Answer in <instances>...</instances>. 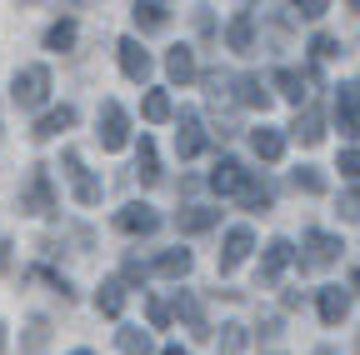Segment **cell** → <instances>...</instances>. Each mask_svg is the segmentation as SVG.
<instances>
[{"label":"cell","instance_id":"f6af8a7d","mask_svg":"<svg viewBox=\"0 0 360 355\" xmlns=\"http://www.w3.org/2000/svg\"><path fill=\"white\" fill-rule=\"evenodd\" d=\"M70 355H96V350H70Z\"/></svg>","mask_w":360,"mask_h":355},{"label":"cell","instance_id":"74e56055","mask_svg":"<svg viewBox=\"0 0 360 355\" xmlns=\"http://www.w3.org/2000/svg\"><path fill=\"white\" fill-rule=\"evenodd\" d=\"M326 11H330L326 0H300V6H295V15H300V20H321Z\"/></svg>","mask_w":360,"mask_h":355},{"label":"cell","instance_id":"f1b7e54d","mask_svg":"<svg viewBox=\"0 0 360 355\" xmlns=\"http://www.w3.org/2000/svg\"><path fill=\"white\" fill-rule=\"evenodd\" d=\"M120 355H155V345H150V335H146V330L125 325V330H120Z\"/></svg>","mask_w":360,"mask_h":355},{"label":"cell","instance_id":"4316f807","mask_svg":"<svg viewBox=\"0 0 360 355\" xmlns=\"http://www.w3.org/2000/svg\"><path fill=\"white\" fill-rule=\"evenodd\" d=\"M135 170H141L146 186L160 181V160H155V141H150V136H141V160H135Z\"/></svg>","mask_w":360,"mask_h":355},{"label":"cell","instance_id":"f35d334b","mask_svg":"<svg viewBox=\"0 0 360 355\" xmlns=\"http://www.w3.org/2000/svg\"><path fill=\"white\" fill-rule=\"evenodd\" d=\"M340 175L360 181V150H340Z\"/></svg>","mask_w":360,"mask_h":355},{"label":"cell","instance_id":"d6a6232c","mask_svg":"<svg viewBox=\"0 0 360 355\" xmlns=\"http://www.w3.org/2000/svg\"><path fill=\"white\" fill-rule=\"evenodd\" d=\"M335 56H340V46H335V35H326V30H321V35L310 40V60H315V65H321V60H335Z\"/></svg>","mask_w":360,"mask_h":355},{"label":"cell","instance_id":"bcb514c9","mask_svg":"<svg viewBox=\"0 0 360 355\" xmlns=\"http://www.w3.org/2000/svg\"><path fill=\"white\" fill-rule=\"evenodd\" d=\"M321 355H335V350H321Z\"/></svg>","mask_w":360,"mask_h":355},{"label":"cell","instance_id":"d590c367","mask_svg":"<svg viewBox=\"0 0 360 355\" xmlns=\"http://www.w3.org/2000/svg\"><path fill=\"white\" fill-rule=\"evenodd\" d=\"M35 276H40V280H51V285L60 290V300H75V290H70V280H65V276H56V271H45V265H35Z\"/></svg>","mask_w":360,"mask_h":355},{"label":"cell","instance_id":"83f0119b","mask_svg":"<svg viewBox=\"0 0 360 355\" xmlns=\"http://www.w3.org/2000/svg\"><path fill=\"white\" fill-rule=\"evenodd\" d=\"M70 46H75V20H56L51 30H45V51H60L65 56Z\"/></svg>","mask_w":360,"mask_h":355},{"label":"cell","instance_id":"ee69618b","mask_svg":"<svg viewBox=\"0 0 360 355\" xmlns=\"http://www.w3.org/2000/svg\"><path fill=\"white\" fill-rule=\"evenodd\" d=\"M350 285H355V290H360V271H355V276H350Z\"/></svg>","mask_w":360,"mask_h":355},{"label":"cell","instance_id":"7c38bea8","mask_svg":"<svg viewBox=\"0 0 360 355\" xmlns=\"http://www.w3.org/2000/svg\"><path fill=\"white\" fill-rule=\"evenodd\" d=\"M290 240H270L265 245V255H260V285H276L281 276H285V265H290Z\"/></svg>","mask_w":360,"mask_h":355},{"label":"cell","instance_id":"484cf974","mask_svg":"<svg viewBox=\"0 0 360 355\" xmlns=\"http://www.w3.org/2000/svg\"><path fill=\"white\" fill-rule=\"evenodd\" d=\"M141 115H146L150 125H165V120L175 115V110H170V96H165V91H150V96L141 101Z\"/></svg>","mask_w":360,"mask_h":355},{"label":"cell","instance_id":"52a82bcc","mask_svg":"<svg viewBox=\"0 0 360 355\" xmlns=\"http://www.w3.org/2000/svg\"><path fill=\"white\" fill-rule=\"evenodd\" d=\"M340 235H330V231H310L305 235V260L300 265H310V271H321V265H335L340 260Z\"/></svg>","mask_w":360,"mask_h":355},{"label":"cell","instance_id":"e0dca14e","mask_svg":"<svg viewBox=\"0 0 360 355\" xmlns=\"http://www.w3.org/2000/svg\"><path fill=\"white\" fill-rule=\"evenodd\" d=\"M250 150H255L265 165H276V160L285 155V136H281V130H270V125H260V130H250Z\"/></svg>","mask_w":360,"mask_h":355},{"label":"cell","instance_id":"8d00e7d4","mask_svg":"<svg viewBox=\"0 0 360 355\" xmlns=\"http://www.w3.org/2000/svg\"><path fill=\"white\" fill-rule=\"evenodd\" d=\"M141 280H146V265L141 260H125L120 265V285H141Z\"/></svg>","mask_w":360,"mask_h":355},{"label":"cell","instance_id":"e575fe53","mask_svg":"<svg viewBox=\"0 0 360 355\" xmlns=\"http://www.w3.org/2000/svg\"><path fill=\"white\" fill-rule=\"evenodd\" d=\"M146 321H150L155 330H165V325H170V305H165V300H146Z\"/></svg>","mask_w":360,"mask_h":355},{"label":"cell","instance_id":"f546056e","mask_svg":"<svg viewBox=\"0 0 360 355\" xmlns=\"http://www.w3.org/2000/svg\"><path fill=\"white\" fill-rule=\"evenodd\" d=\"M45 340H51V325H45V321L35 316V321L25 325V340H20V350H25V355H40V350H45Z\"/></svg>","mask_w":360,"mask_h":355},{"label":"cell","instance_id":"2e32d148","mask_svg":"<svg viewBox=\"0 0 360 355\" xmlns=\"http://www.w3.org/2000/svg\"><path fill=\"white\" fill-rule=\"evenodd\" d=\"M165 75L175 80V85H191L200 70H195V56H191V46H170L165 51Z\"/></svg>","mask_w":360,"mask_h":355},{"label":"cell","instance_id":"8fae6325","mask_svg":"<svg viewBox=\"0 0 360 355\" xmlns=\"http://www.w3.org/2000/svg\"><path fill=\"white\" fill-rule=\"evenodd\" d=\"M335 120H340V136H360V85L335 91Z\"/></svg>","mask_w":360,"mask_h":355},{"label":"cell","instance_id":"44dd1931","mask_svg":"<svg viewBox=\"0 0 360 355\" xmlns=\"http://www.w3.org/2000/svg\"><path fill=\"white\" fill-rule=\"evenodd\" d=\"M215 220H220V210H210V205H186V210L175 215V226L186 231V235H200V231L215 226Z\"/></svg>","mask_w":360,"mask_h":355},{"label":"cell","instance_id":"ab89813d","mask_svg":"<svg viewBox=\"0 0 360 355\" xmlns=\"http://www.w3.org/2000/svg\"><path fill=\"white\" fill-rule=\"evenodd\" d=\"M340 215H360V191H350V195L340 200Z\"/></svg>","mask_w":360,"mask_h":355},{"label":"cell","instance_id":"3957f363","mask_svg":"<svg viewBox=\"0 0 360 355\" xmlns=\"http://www.w3.org/2000/svg\"><path fill=\"white\" fill-rule=\"evenodd\" d=\"M60 165H65V181H70V191H75V200L80 205H101V195H105V186L96 181V175L85 170V160H80V150H65L60 155Z\"/></svg>","mask_w":360,"mask_h":355},{"label":"cell","instance_id":"60d3db41","mask_svg":"<svg viewBox=\"0 0 360 355\" xmlns=\"http://www.w3.org/2000/svg\"><path fill=\"white\" fill-rule=\"evenodd\" d=\"M0 271H11V245L0 240Z\"/></svg>","mask_w":360,"mask_h":355},{"label":"cell","instance_id":"9c48e42d","mask_svg":"<svg viewBox=\"0 0 360 355\" xmlns=\"http://www.w3.org/2000/svg\"><path fill=\"white\" fill-rule=\"evenodd\" d=\"M205 150V130H200V115L195 110H180V130H175V155L180 160H195Z\"/></svg>","mask_w":360,"mask_h":355},{"label":"cell","instance_id":"5bb4252c","mask_svg":"<svg viewBox=\"0 0 360 355\" xmlns=\"http://www.w3.org/2000/svg\"><path fill=\"white\" fill-rule=\"evenodd\" d=\"M225 46L231 51H255V11H236V20L225 25Z\"/></svg>","mask_w":360,"mask_h":355},{"label":"cell","instance_id":"9a60e30c","mask_svg":"<svg viewBox=\"0 0 360 355\" xmlns=\"http://www.w3.org/2000/svg\"><path fill=\"white\" fill-rule=\"evenodd\" d=\"M315 305H321V321H326V325H340V321L350 316V295H345L340 285H321Z\"/></svg>","mask_w":360,"mask_h":355},{"label":"cell","instance_id":"ffe728a7","mask_svg":"<svg viewBox=\"0 0 360 355\" xmlns=\"http://www.w3.org/2000/svg\"><path fill=\"white\" fill-rule=\"evenodd\" d=\"M310 80H315V75H310ZM310 80H305L300 70H290V65H281L276 75H270V85H276V91H281L285 101H295V105H300V101L310 96V91H305V85H310Z\"/></svg>","mask_w":360,"mask_h":355},{"label":"cell","instance_id":"4dcf8cb0","mask_svg":"<svg viewBox=\"0 0 360 355\" xmlns=\"http://www.w3.org/2000/svg\"><path fill=\"white\" fill-rule=\"evenodd\" d=\"M240 105H270V96H265V85H260V75H240Z\"/></svg>","mask_w":360,"mask_h":355},{"label":"cell","instance_id":"4fadbf2b","mask_svg":"<svg viewBox=\"0 0 360 355\" xmlns=\"http://www.w3.org/2000/svg\"><path fill=\"white\" fill-rule=\"evenodd\" d=\"M70 125H75V105H56V110H45V115L35 120L30 141H56L60 130H70Z\"/></svg>","mask_w":360,"mask_h":355},{"label":"cell","instance_id":"6da1fadb","mask_svg":"<svg viewBox=\"0 0 360 355\" xmlns=\"http://www.w3.org/2000/svg\"><path fill=\"white\" fill-rule=\"evenodd\" d=\"M45 96H51V70H45V65H20V70L11 75V101H15L20 110L45 105Z\"/></svg>","mask_w":360,"mask_h":355},{"label":"cell","instance_id":"d4e9b609","mask_svg":"<svg viewBox=\"0 0 360 355\" xmlns=\"http://www.w3.org/2000/svg\"><path fill=\"white\" fill-rule=\"evenodd\" d=\"M270 200H276V191H270V181H245V191H240V205L245 210H270Z\"/></svg>","mask_w":360,"mask_h":355},{"label":"cell","instance_id":"1f68e13d","mask_svg":"<svg viewBox=\"0 0 360 355\" xmlns=\"http://www.w3.org/2000/svg\"><path fill=\"white\" fill-rule=\"evenodd\" d=\"M245 350V325H220V355H240Z\"/></svg>","mask_w":360,"mask_h":355},{"label":"cell","instance_id":"ba28073f","mask_svg":"<svg viewBox=\"0 0 360 355\" xmlns=\"http://www.w3.org/2000/svg\"><path fill=\"white\" fill-rule=\"evenodd\" d=\"M115 226H120L125 235H155V231H160V210H150L146 200H130V205L115 215Z\"/></svg>","mask_w":360,"mask_h":355},{"label":"cell","instance_id":"5b68a950","mask_svg":"<svg viewBox=\"0 0 360 355\" xmlns=\"http://www.w3.org/2000/svg\"><path fill=\"white\" fill-rule=\"evenodd\" d=\"M245 181H250V170H245L236 155H220L215 170H210V191H215V195H240Z\"/></svg>","mask_w":360,"mask_h":355},{"label":"cell","instance_id":"ac0fdd59","mask_svg":"<svg viewBox=\"0 0 360 355\" xmlns=\"http://www.w3.org/2000/svg\"><path fill=\"white\" fill-rule=\"evenodd\" d=\"M130 15H135V30H165L170 25V6H160V0H135Z\"/></svg>","mask_w":360,"mask_h":355},{"label":"cell","instance_id":"277c9868","mask_svg":"<svg viewBox=\"0 0 360 355\" xmlns=\"http://www.w3.org/2000/svg\"><path fill=\"white\" fill-rule=\"evenodd\" d=\"M96 125H101L96 136H101V146H105V150H125V146H130V115H125L115 101H105V105H101V120H96Z\"/></svg>","mask_w":360,"mask_h":355},{"label":"cell","instance_id":"30bf717a","mask_svg":"<svg viewBox=\"0 0 360 355\" xmlns=\"http://www.w3.org/2000/svg\"><path fill=\"white\" fill-rule=\"evenodd\" d=\"M115 56H120V70H125L130 80H141V85L150 80V70H155V60H150V51H141V40H130V35H125V40H120V46H115Z\"/></svg>","mask_w":360,"mask_h":355},{"label":"cell","instance_id":"7402d4cb","mask_svg":"<svg viewBox=\"0 0 360 355\" xmlns=\"http://www.w3.org/2000/svg\"><path fill=\"white\" fill-rule=\"evenodd\" d=\"M191 265H195V255L191 250H160V260H155V276H165V280H180V276H191Z\"/></svg>","mask_w":360,"mask_h":355},{"label":"cell","instance_id":"603a6c76","mask_svg":"<svg viewBox=\"0 0 360 355\" xmlns=\"http://www.w3.org/2000/svg\"><path fill=\"white\" fill-rule=\"evenodd\" d=\"M175 316L186 321V325H191V330H195L200 340L210 335V325H205V310H200V300H195L191 290H180V295H175Z\"/></svg>","mask_w":360,"mask_h":355},{"label":"cell","instance_id":"cb8c5ba5","mask_svg":"<svg viewBox=\"0 0 360 355\" xmlns=\"http://www.w3.org/2000/svg\"><path fill=\"white\" fill-rule=\"evenodd\" d=\"M96 310L105 321H120V310H125V285L120 280H105L101 290H96Z\"/></svg>","mask_w":360,"mask_h":355},{"label":"cell","instance_id":"7bdbcfd3","mask_svg":"<svg viewBox=\"0 0 360 355\" xmlns=\"http://www.w3.org/2000/svg\"><path fill=\"white\" fill-rule=\"evenodd\" d=\"M0 355H6V325H0Z\"/></svg>","mask_w":360,"mask_h":355},{"label":"cell","instance_id":"8992f818","mask_svg":"<svg viewBox=\"0 0 360 355\" xmlns=\"http://www.w3.org/2000/svg\"><path fill=\"white\" fill-rule=\"evenodd\" d=\"M255 250V235L250 226H231L225 231V245H220V276H231L236 265H245V255Z\"/></svg>","mask_w":360,"mask_h":355},{"label":"cell","instance_id":"7a4b0ae2","mask_svg":"<svg viewBox=\"0 0 360 355\" xmlns=\"http://www.w3.org/2000/svg\"><path fill=\"white\" fill-rule=\"evenodd\" d=\"M20 210L25 215H56L60 200H56V186H51V170L45 165H30V181L20 191Z\"/></svg>","mask_w":360,"mask_h":355},{"label":"cell","instance_id":"d6986e66","mask_svg":"<svg viewBox=\"0 0 360 355\" xmlns=\"http://www.w3.org/2000/svg\"><path fill=\"white\" fill-rule=\"evenodd\" d=\"M290 136H295L300 146H321V141H326V120H321V110L305 105V110L295 115V125H290Z\"/></svg>","mask_w":360,"mask_h":355},{"label":"cell","instance_id":"836d02e7","mask_svg":"<svg viewBox=\"0 0 360 355\" xmlns=\"http://www.w3.org/2000/svg\"><path fill=\"white\" fill-rule=\"evenodd\" d=\"M295 191L321 195V191H326V175H321V170H310V165H300V170H295Z\"/></svg>","mask_w":360,"mask_h":355},{"label":"cell","instance_id":"b9f144b4","mask_svg":"<svg viewBox=\"0 0 360 355\" xmlns=\"http://www.w3.org/2000/svg\"><path fill=\"white\" fill-rule=\"evenodd\" d=\"M160 355H191V350H180V345H165V350H160Z\"/></svg>","mask_w":360,"mask_h":355}]
</instances>
